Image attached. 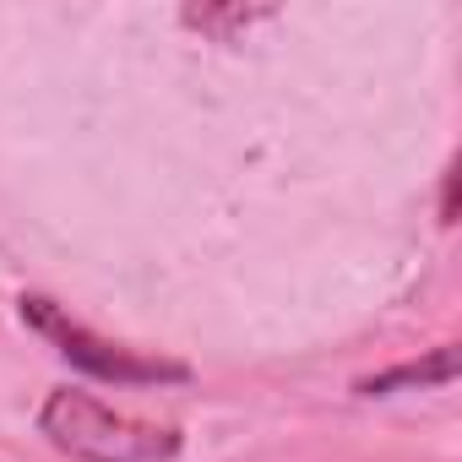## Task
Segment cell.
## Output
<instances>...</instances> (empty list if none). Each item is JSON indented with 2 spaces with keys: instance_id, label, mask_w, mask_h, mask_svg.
I'll return each instance as SVG.
<instances>
[{
  "instance_id": "cell-2",
  "label": "cell",
  "mask_w": 462,
  "mask_h": 462,
  "mask_svg": "<svg viewBox=\"0 0 462 462\" xmlns=\"http://www.w3.org/2000/svg\"><path fill=\"white\" fill-rule=\"evenodd\" d=\"M17 310L71 370H82L93 381H115V386H180V381H190V365L152 359V354H136V348H120V343L98 337L82 321H71L66 305H55L50 294H23Z\"/></svg>"
},
{
  "instance_id": "cell-3",
  "label": "cell",
  "mask_w": 462,
  "mask_h": 462,
  "mask_svg": "<svg viewBox=\"0 0 462 462\" xmlns=\"http://www.w3.org/2000/svg\"><path fill=\"white\" fill-rule=\"evenodd\" d=\"M457 370H462L457 343H440V348H430L424 359H402V365H392V370L359 375L354 392H359V397H392V392H408V386H451Z\"/></svg>"
},
{
  "instance_id": "cell-1",
  "label": "cell",
  "mask_w": 462,
  "mask_h": 462,
  "mask_svg": "<svg viewBox=\"0 0 462 462\" xmlns=\"http://www.w3.org/2000/svg\"><path fill=\"white\" fill-rule=\"evenodd\" d=\"M39 435L55 451H66L71 462H174L180 457V430L125 419L77 386H55L44 397Z\"/></svg>"
},
{
  "instance_id": "cell-5",
  "label": "cell",
  "mask_w": 462,
  "mask_h": 462,
  "mask_svg": "<svg viewBox=\"0 0 462 462\" xmlns=\"http://www.w3.org/2000/svg\"><path fill=\"white\" fill-rule=\"evenodd\" d=\"M440 223L446 228L457 223V169H446V185H440Z\"/></svg>"
},
{
  "instance_id": "cell-4",
  "label": "cell",
  "mask_w": 462,
  "mask_h": 462,
  "mask_svg": "<svg viewBox=\"0 0 462 462\" xmlns=\"http://www.w3.org/2000/svg\"><path fill=\"white\" fill-rule=\"evenodd\" d=\"M180 17H185V28H201L212 39H228V28H251L256 17H267V6H185Z\"/></svg>"
}]
</instances>
